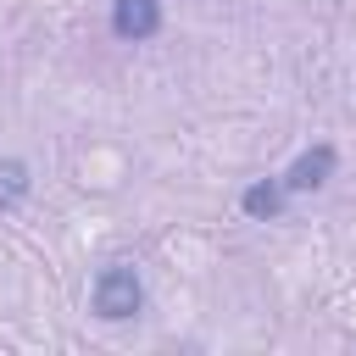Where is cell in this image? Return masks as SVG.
I'll return each instance as SVG.
<instances>
[{
    "mask_svg": "<svg viewBox=\"0 0 356 356\" xmlns=\"http://www.w3.org/2000/svg\"><path fill=\"white\" fill-rule=\"evenodd\" d=\"M89 300H95V317L122 323V317H134V312L145 306V284H139V273H134L128 261H111V267H100Z\"/></svg>",
    "mask_w": 356,
    "mask_h": 356,
    "instance_id": "cell-1",
    "label": "cell"
},
{
    "mask_svg": "<svg viewBox=\"0 0 356 356\" xmlns=\"http://www.w3.org/2000/svg\"><path fill=\"white\" fill-rule=\"evenodd\" d=\"M334 167H339V150L323 139V145H312V150H300V156L289 161L284 189H289V195H312V189H323V184L334 178Z\"/></svg>",
    "mask_w": 356,
    "mask_h": 356,
    "instance_id": "cell-2",
    "label": "cell"
},
{
    "mask_svg": "<svg viewBox=\"0 0 356 356\" xmlns=\"http://www.w3.org/2000/svg\"><path fill=\"white\" fill-rule=\"evenodd\" d=\"M161 0H111V33L139 44V39H156L161 33Z\"/></svg>",
    "mask_w": 356,
    "mask_h": 356,
    "instance_id": "cell-3",
    "label": "cell"
},
{
    "mask_svg": "<svg viewBox=\"0 0 356 356\" xmlns=\"http://www.w3.org/2000/svg\"><path fill=\"white\" fill-rule=\"evenodd\" d=\"M284 178H256L245 195H239V206H245V217H256V222H278L284 217Z\"/></svg>",
    "mask_w": 356,
    "mask_h": 356,
    "instance_id": "cell-4",
    "label": "cell"
},
{
    "mask_svg": "<svg viewBox=\"0 0 356 356\" xmlns=\"http://www.w3.org/2000/svg\"><path fill=\"white\" fill-rule=\"evenodd\" d=\"M28 184H33V178H28V161L6 156V161H0V211H11V206L28 195Z\"/></svg>",
    "mask_w": 356,
    "mask_h": 356,
    "instance_id": "cell-5",
    "label": "cell"
}]
</instances>
